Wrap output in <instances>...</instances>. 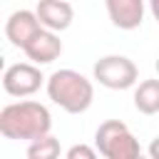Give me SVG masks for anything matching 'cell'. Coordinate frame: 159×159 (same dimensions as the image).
Returning <instances> with one entry per match:
<instances>
[{
  "mask_svg": "<svg viewBox=\"0 0 159 159\" xmlns=\"http://www.w3.org/2000/svg\"><path fill=\"white\" fill-rule=\"evenodd\" d=\"M50 129H52V114L45 104L35 99L12 102L0 109V134L5 139L32 142L42 134H50Z\"/></svg>",
  "mask_w": 159,
  "mask_h": 159,
  "instance_id": "1",
  "label": "cell"
},
{
  "mask_svg": "<svg viewBox=\"0 0 159 159\" xmlns=\"http://www.w3.org/2000/svg\"><path fill=\"white\" fill-rule=\"evenodd\" d=\"M47 97L65 109L67 114H82L92 107L94 99V84L77 70H55L45 80Z\"/></svg>",
  "mask_w": 159,
  "mask_h": 159,
  "instance_id": "2",
  "label": "cell"
},
{
  "mask_svg": "<svg viewBox=\"0 0 159 159\" xmlns=\"http://www.w3.org/2000/svg\"><path fill=\"white\" fill-rule=\"evenodd\" d=\"M94 147L104 159H137L142 147L129 127L119 119H107L94 132Z\"/></svg>",
  "mask_w": 159,
  "mask_h": 159,
  "instance_id": "3",
  "label": "cell"
},
{
  "mask_svg": "<svg viewBox=\"0 0 159 159\" xmlns=\"http://www.w3.org/2000/svg\"><path fill=\"white\" fill-rule=\"evenodd\" d=\"M94 80L107 89H129L139 82L137 65L124 55H104L92 67Z\"/></svg>",
  "mask_w": 159,
  "mask_h": 159,
  "instance_id": "4",
  "label": "cell"
},
{
  "mask_svg": "<svg viewBox=\"0 0 159 159\" xmlns=\"http://www.w3.org/2000/svg\"><path fill=\"white\" fill-rule=\"evenodd\" d=\"M42 82L45 77L40 72V65L35 62H15L2 72V89L10 97H30L42 87Z\"/></svg>",
  "mask_w": 159,
  "mask_h": 159,
  "instance_id": "5",
  "label": "cell"
},
{
  "mask_svg": "<svg viewBox=\"0 0 159 159\" xmlns=\"http://www.w3.org/2000/svg\"><path fill=\"white\" fill-rule=\"evenodd\" d=\"M42 30V22L35 10H15L5 20V37L10 40L12 47H25L37 32Z\"/></svg>",
  "mask_w": 159,
  "mask_h": 159,
  "instance_id": "6",
  "label": "cell"
},
{
  "mask_svg": "<svg viewBox=\"0 0 159 159\" xmlns=\"http://www.w3.org/2000/svg\"><path fill=\"white\" fill-rule=\"evenodd\" d=\"M22 52H25V57H27L30 62H35V65H50V62H55V60L62 55V40L57 37L55 30L42 27V30L22 47Z\"/></svg>",
  "mask_w": 159,
  "mask_h": 159,
  "instance_id": "7",
  "label": "cell"
},
{
  "mask_svg": "<svg viewBox=\"0 0 159 159\" xmlns=\"http://www.w3.org/2000/svg\"><path fill=\"white\" fill-rule=\"evenodd\" d=\"M107 15L119 30H137L144 22V0H104Z\"/></svg>",
  "mask_w": 159,
  "mask_h": 159,
  "instance_id": "8",
  "label": "cell"
},
{
  "mask_svg": "<svg viewBox=\"0 0 159 159\" xmlns=\"http://www.w3.org/2000/svg\"><path fill=\"white\" fill-rule=\"evenodd\" d=\"M42 27L47 30H55V32H62L72 25L75 20V10L67 0H37V7H35Z\"/></svg>",
  "mask_w": 159,
  "mask_h": 159,
  "instance_id": "9",
  "label": "cell"
},
{
  "mask_svg": "<svg viewBox=\"0 0 159 159\" xmlns=\"http://www.w3.org/2000/svg\"><path fill=\"white\" fill-rule=\"evenodd\" d=\"M134 109L139 114H157L159 112V77L157 80H142L134 89Z\"/></svg>",
  "mask_w": 159,
  "mask_h": 159,
  "instance_id": "10",
  "label": "cell"
},
{
  "mask_svg": "<svg viewBox=\"0 0 159 159\" xmlns=\"http://www.w3.org/2000/svg\"><path fill=\"white\" fill-rule=\"evenodd\" d=\"M27 157L30 159H55L60 157V142L52 134H42L27 144Z\"/></svg>",
  "mask_w": 159,
  "mask_h": 159,
  "instance_id": "11",
  "label": "cell"
},
{
  "mask_svg": "<svg viewBox=\"0 0 159 159\" xmlns=\"http://www.w3.org/2000/svg\"><path fill=\"white\" fill-rule=\"evenodd\" d=\"M99 152L97 147H87V144H75L67 149V159H94Z\"/></svg>",
  "mask_w": 159,
  "mask_h": 159,
  "instance_id": "12",
  "label": "cell"
},
{
  "mask_svg": "<svg viewBox=\"0 0 159 159\" xmlns=\"http://www.w3.org/2000/svg\"><path fill=\"white\" fill-rule=\"evenodd\" d=\"M147 152H149V157H152V159H159V137H154V139H152V144H149V149H147Z\"/></svg>",
  "mask_w": 159,
  "mask_h": 159,
  "instance_id": "13",
  "label": "cell"
},
{
  "mask_svg": "<svg viewBox=\"0 0 159 159\" xmlns=\"http://www.w3.org/2000/svg\"><path fill=\"white\" fill-rule=\"evenodd\" d=\"M149 10H152V15H154V20L159 22V0H149Z\"/></svg>",
  "mask_w": 159,
  "mask_h": 159,
  "instance_id": "14",
  "label": "cell"
},
{
  "mask_svg": "<svg viewBox=\"0 0 159 159\" xmlns=\"http://www.w3.org/2000/svg\"><path fill=\"white\" fill-rule=\"evenodd\" d=\"M154 70H157V75H159V57H157V62H154Z\"/></svg>",
  "mask_w": 159,
  "mask_h": 159,
  "instance_id": "15",
  "label": "cell"
}]
</instances>
